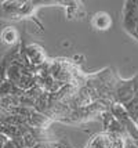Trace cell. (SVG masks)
Instances as JSON below:
<instances>
[{
	"instance_id": "obj_2",
	"label": "cell",
	"mask_w": 138,
	"mask_h": 148,
	"mask_svg": "<svg viewBox=\"0 0 138 148\" xmlns=\"http://www.w3.org/2000/svg\"><path fill=\"white\" fill-rule=\"evenodd\" d=\"M109 112H111L113 118L120 123V126L124 129L126 134L128 138H131V141H137L138 140V127H137V123L133 121L131 118L128 116V114L126 112L124 107L120 105V104H112L109 107Z\"/></svg>"
},
{
	"instance_id": "obj_7",
	"label": "cell",
	"mask_w": 138,
	"mask_h": 148,
	"mask_svg": "<svg viewBox=\"0 0 138 148\" xmlns=\"http://www.w3.org/2000/svg\"><path fill=\"white\" fill-rule=\"evenodd\" d=\"M123 107H124L126 112L128 114V116L137 123L138 122V96L133 97L131 100L126 104V105H123Z\"/></svg>"
},
{
	"instance_id": "obj_1",
	"label": "cell",
	"mask_w": 138,
	"mask_h": 148,
	"mask_svg": "<svg viewBox=\"0 0 138 148\" xmlns=\"http://www.w3.org/2000/svg\"><path fill=\"white\" fill-rule=\"evenodd\" d=\"M39 1H3L0 6V17L6 19H21L31 17Z\"/></svg>"
},
{
	"instance_id": "obj_5",
	"label": "cell",
	"mask_w": 138,
	"mask_h": 148,
	"mask_svg": "<svg viewBox=\"0 0 138 148\" xmlns=\"http://www.w3.org/2000/svg\"><path fill=\"white\" fill-rule=\"evenodd\" d=\"M91 25L95 28L97 31H108L112 25V18L111 15L105 11H99L95 13L91 18Z\"/></svg>"
},
{
	"instance_id": "obj_8",
	"label": "cell",
	"mask_w": 138,
	"mask_h": 148,
	"mask_svg": "<svg viewBox=\"0 0 138 148\" xmlns=\"http://www.w3.org/2000/svg\"><path fill=\"white\" fill-rule=\"evenodd\" d=\"M1 40L6 43V45H14L17 40H18V32H17V29H14L11 26H8L6 29H3V32H1Z\"/></svg>"
},
{
	"instance_id": "obj_6",
	"label": "cell",
	"mask_w": 138,
	"mask_h": 148,
	"mask_svg": "<svg viewBox=\"0 0 138 148\" xmlns=\"http://www.w3.org/2000/svg\"><path fill=\"white\" fill-rule=\"evenodd\" d=\"M106 134V147L108 148H126L127 145V138L122 137V136H116V134Z\"/></svg>"
},
{
	"instance_id": "obj_3",
	"label": "cell",
	"mask_w": 138,
	"mask_h": 148,
	"mask_svg": "<svg viewBox=\"0 0 138 148\" xmlns=\"http://www.w3.org/2000/svg\"><path fill=\"white\" fill-rule=\"evenodd\" d=\"M123 28L138 42V1H126L123 7Z\"/></svg>"
},
{
	"instance_id": "obj_9",
	"label": "cell",
	"mask_w": 138,
	"mask_h": 148,
	"mask_svg": "<svg viewBox=\"0 0 138 148\" xmlns=\"http://www.w3.org/2000/svg\"><path fill=\"white\" fill-rule=\"evenodd\" d=\"M86 148H108L106 147V134L105 133L95 134L90 141L87 143Z\"/></svg>"
},
{
	"instance_id": "obj_4",
	"label": "cell",
	"mask_w": 138,
	"mask_h": 148,
	"mask_svg": "<svg viewBox=\"0 0 138 148\" xmlns=\"http://www.w3.org/2000/svg\"><path fill=\"white\" fill-rule=\"evenodd\" d=\"M24 54L27 57L28 62L33 66H40L46 62V54L44 50L37 45H29L24 49Z\"/></svg>"
}]
</instances>
